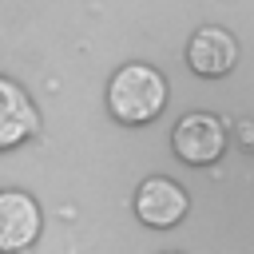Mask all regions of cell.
Segmentation results:
<instances>
[{
	"label": "cell",
	"instance_id": "cell-2",
	"mask_svg": "<svg viewBox=\"0 0 254 254\" xmlns=\"http://www.w3.org/2000/svg\"><path fill=\"white\" fill-rule=\"evenodd\" d=\"M171 147L183 163L190 167H210L214 159H222V147H226V127L218 115L210 111H190L175 123L171 131Z\"/></svg>",
	"mask_w": 254,
	"mask_h": 254
},
{
	"label": "cell",
	"instance_id": "cell-1",
	"mask_svg": "<svg viewBox=\"0 0 254 254\" xmlns=\"http://www.w3.org/2000/svg\"><path fill=\"white\" fill-rule=\"evenodd\" d=\"M167 107V79L159 67L151 64H123L111 83H107V111L127 123V127H143L151 119H159Z\"/></svg>",
	"mask_w": 254,
	"mask_h": 254
},
{
	"label": "cell",
	"instance_id": "cell-5",
	"mask_svg": "<svg viewBox=\"0 0 254 254\" xmlns=\"http://www.w3.org/2000/svg\"><path fill=\"white\" fill-rule=\"evenodd\" d=\"M187 64H190L194 75L218 79V75H226V71L238 64V44H234V36H230L226 28L206 24V28H198V32L190 36V44H187Z\"/></svg>",
	"mask_w": 254,
	"mask_h": 254
},
{
	"label": "cell",
	"instance_id": "cell-6",
	"mask_svg": "<svg viewBox=\"0 0 254 254\" xmlns=\"http://www.w3.org/2000/svg\"><path fill=\"white\" fill-rule=\"evenodd\" d=\"M40 115L28 99V91L20 83H12L8 75H0V151L20 147L28 135H36Z\"/></svg>",
	"mask_w": 254,
	"mask_h": 254
},
{
	"label": "cell",
	"instance_id": "cell-4",
	"mask_svg": "<svg viewBox=\"0 0 254 254\" xmlns=\"http://www.w3.org/2000/svg\"><path fill=\"white\" fill-rule=\"evenodd\" d=\"M44 214L28 190H0V254H20L40 238Z\"/></svg>",
	"mask_w": 254,
	"mask_h": 254
},
{
	"label": "cell",
	"instance_id": "cell-3",
	"mask_svg": "<svg viewBox=\"0 0 254 254\" xmlns=\"http://www.w3.org/2000/svg\"><path fill=\"white\" fill-rule=\"evenodd\" d=\"M187 210H190V194L167 175H151L135 190V214H139L143 226L171 230V226H179L187 218Z\"/></svg>",
	"mask_w": 254,
	"mask_h": 254
}]
</instances>
